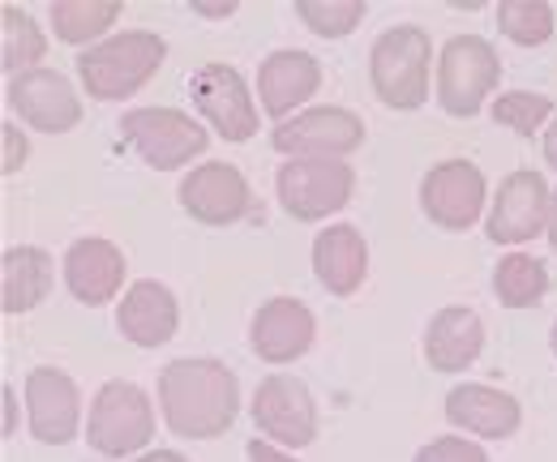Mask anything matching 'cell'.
Returning <instances> with one entry per match:
<instances>
[{"label": "cell", "instance_id": "1", "mask_svg": "<svg viewBox=\"0 0 557 462\" xmlns=\"http://www.w3.org/2000/svg\"><path fill=\"white\" fill-rule=\"evenodd\" d=\"M154 390H159V407H163V424L185 441L223 437L240 411L236 373L210 355H189V360L163 364Z\"/></svg>", "mask_w": 557, "mask_h": 462}, {"label": "cell", "instance_id": "2", "mask_svg": "<svg viewBox=\"0 0 557 462\" xmlns=\"http://www.w3.org/2000/svg\"><path fill=\"white\" fill-rule=\"evenodd\" d=\"M168 43L154 30H116L112 39L77 52V77L90 99H129L163 68Z\"/></svg>", "mask_w": 557, "mask_h": 462}, {"label": "cell", "instance_id": "3", "mask_svg": "<svg viewBox=\"0 0 557 462\" xmlns=\"http://www.w3.org/2000/svg\"><path fill=\"white\" fill-rule=\"evenodd\" d=\"M429 57H433V43L420 26L382 30L369 52V77L377 99L395 112H417L429 95Z\"/></svg>", "mask_w": 557, "mask_h": 462}, {"label": "cell", "instance_id": "4", "mask_svg": "<svg viewBox=\"0 0 557 462\" xmlns=\"http://www.w3.org/2000/svg\"><path fill=\"white\" fill-rule=\"evenodd\" d=\"M154 437L150 395L134 382H103L86 415V446L103 459H129Z\"/></svg>", "mask_w": 557, "mask_h": 462}, {"label": "cell", "instance_id": "5", "mask_svg": "<svg viewBox=\"0 0 557 462\" xmlns=\"http://www.w3.org/2000/svg\"><path fill=\"white\" fill-rule=\"evenodd\" d=\"M278 205L296 223H318L339 214L356 193V172L348 159H287L275 172Z\"/></svg>", "mask_w": 557, "mask_h": 462}, {"label": "cell", "instance_id": "6", "mask_svg": "<svg viewBox=\"0 0 557 462\" xmlns=\"http://www.w3.org/2000/svg\"><path fill=\"white\" fill-rule=\"evenodd\" d=\"M121 141L154 172H181L189 159L207 154L210 133L176 108H134L121 116Z\"/></svg>", "mask_w": 557, "mask_h": 462}, {"label": "cell", "instance_id": "7", "mask_svg": "<svg viewBox=\"0 0 557 462\" xmlns=\"http://www.w3.org/2000/svg\"><path fill=\"white\" fill-rule=\"evenodd\" d=\"M497 77H502V61H497L493 43L481 35H455V39H446V48L437 57V103L450 116L468 121L485 108Z\"/></svg>", "mask_w": 557, "mask_h": 462}, {"label": "cell", "instance_id": "8", "mask_svg": "<svg viewBox=\"0 0 557 462\" xmlns=\"http://www.w3.org/2000/svg\"><path fill=\"white\" fill-rule=\"evenodd\" d=\"M189 95H194V108L198 116L210 121V129L219 133L223 141L240 146L258 133V112H253V90L249 82L240 77V68L223 65V61H210L189 77Z\"/></svg>", "mask_w": 557, "mask_h": 462}, {"label": "cell", "instance_id": "9", "mask_svg": "<svg viewBox=\"0 0 557 462\" xmlns=\"http://www.w3.org/2000/svg\"><path fill=\"white\" fill-rule=\"evenodd\" d=\"M485 198V172L468 159H446V163L429 167L420 180V210L429 214V223H437L446 232H468L472 223H481Z\"/></svg>", "mask_w": 557, "mask_h": 462}, {"label": "cell", "instance_id": "10", "mask_svg": "<svg viewBox=\"0 0 557 462\" xmlns=\"http://www.w3.org/2000/svg\"><path fill=\"white\" fill-rule=\"evenodd\" d=\"M253 424L283 450H305L318 437V402L305 382L275 373L253 390Z\"/></svg>", "mask_w": 557, "mask_h": 462}, {"label": "cell", "instance_id": "11", "mask_svg": "<svg viewBox=\"0 0 557 462\" xmlns=\"http://www.w3.org/2000/svg\"><path fill=\"white\" fill-rule=\"evenodd\" d=\"M360 141L364 125L348 108H309L271 133V146L292 159H348Z\"/></svg>", "mask_w": 557, "mask_h": 462}, {"label": "cell", "instance_id": "12", "mask_svg": "<svg viewBox=\"0 0 557 462\" xmlns=\"http://www.w3.org/2000/svg\"><path fill=\"white\" fill-rule=\"evenodd\" d=\"M549 223V185L541 172L523 167V172H510L502 185H497V198H493V210H488V240L493 245H528L545 232Z\"/></svg>", "mask_w": 557, "mask_h": 462}, {"label": "cell", "instance_id": "13", "mask_svg": "<svg viewBox=\"0 0 557 462\" xmlns=\"http://www.w3.org/2000/svg\"><path fill=\"white\" fill-rule=\"evenodd\" d=\"M9 108L39 133H70L82 121V99L57 68H30L9 77Z\"/></svg>", "mask_w": 557, "mask_h": 462}, {"label": "cell", "instance_id": "14", "mask_svg": "<svg viewBox=\"0 0 557 462\" xmlns=\"http://www.w3.org/2000/svg\"><path fill=\"white\" fill-rule=\"evenodd\" d=\"M181 205L189 218L207 223V227H227V223H240L253 205L249 193V180L240 167L232 163H198L185 185H181Z\"/></svg>", "mask_w": 557, "mask_h": 462}, {"label": "cell", "instance_id": "15", "mask_svg": "<svg viewBox=\"0 0 557 462\" xmlns=\"http://www.w3.org/2000/svg\"><path fill=\"white\" fill-rule=\"evenodd\" d=\"M313 338H318L313 309L305 300H296V296L267 300L253 313V326H249V347L267 364H292V360H300L313 347Z\"/></svg>", "mask_w": 557, "mask_h": 462}, {"label": "cell", "instance_id": "16", "mask_svg": "<svg viewBox=\"0 0 557 462\" xmlns=\"http://www.w3.org/2000/svg\"><path fill=\"white\" fill-rule=\"evenodd\" d=\"M26 411H30V433L44 446H65L82 428V395L61 369H30Z\"/></svg>", "mask_w": 557, "mask_h": 462}, {"label": "cell", "instance_id": "17", "mask_svg": "<svg viewBox=\"0 0 557 462\" xmlns=\"http://www.w3.org/2000/svg\"><path fill=\"white\" fill-rule=\"evenodd\" d=\"M65 283L77 304H112L125 287V253L103 236H82L65 253Z\"/></svg>", "mask_w": 557, "mask_h": 462}, {"label": "cell", "instance_id": "18", "mask_svg": "<svg viewBox=\"0 0 557 462\" xmlns=\"http://www.w3.org/2000/svg\"><path fill=\"white\" fill-rule=\"evenodd\" d=\"M485 351V322L468 304H446L424 326V360L433 373H463Z\"/></svg>", "mask_w": 557, "mask_h": 462}, {"label": "cell", "instance_id": "19", "mask_svg": "<svg viewBox=\"0 0 557 462\" xmlns=\"http://www.w3.org/2000/svg\"><path fill=\"white\" fill-rule=\"evenodd\" d=\"M318 86H322V61L309 57V52H296V48L271 52L258 68V99H262L267 116L278 125L292 121V112L305 99H313Z\"/></svg>", "mask_w": 557, "mask_h": 462}, {"label": "cell", "instance_id": "20", "mask_svg": "<svg viewBox=\"0 0 557 462\" xmlns=\"http://www.w3.org/2000/svg\"><path fill=\"white\" fill-rule=\"evenodd\" d=\"M176 326H181V304H176L172 287H163L154 278L134 283L116 304V330L134 347H163V342H172Z\"/></svg>", "mask_w": 557, "mask_h": 462}, {"label": "cell", "instance_id": "21", "mask_svg": "<svg viewBox=\"0 0 557 462\" xmlns=\"http://www.w3.org/2000/svg\"><path fill=\"white\" fill-rule=\"evenodd\" d=\"M446 420L455 428L488 437V441H506L523 424V407L506 390H493V386H481V382H463V386H455L446 395Z\"/></svg>", "mask_w": 557, "mask_h": 462}, {"label": "cell", "instance_id": "22", "mask_svg": "<svg viewBox=\"0 0 557 462\" xmlns=\"http://www.w3.org/2000/svg\"><path fill=\"white\" fill-rule=\"evenodd\" d=\"M313 274L331 296H356L369 274V245L351 223H331L313 240Z\"/></svg>", "mask_w": 557, "mask_h": 462}, {"label": "cell", "instance_id": "23", "mask_svg": "<svg viewBox=\"0 0 557 462\" xmlns=\"http://www.w3.org/2000/svg\"><path fill=\"white\" fill-rule=\"evenodd\" d=\"M0 270H4V283H0V309L9 317H22L30 309L44 304V296L52 291V258L35 245H13L4 249L0 258Z\"/></svg>", "mask_w": 557, "mask_h": 462}, {"label": "cell", "instance_id": "24", "mask_svg": "<svg viewBox=\"0 0 557 462\" xmlns=\"http://www.w3.org/2000/svg\"><path fill=\"white\" fill-rule=\"evenodd\" d=\"M121 0H52L48 4V17H52V30L61 43L82 48L90 39H99L116 17H121Z\"/></svg>", "mask_w": 557, "mask_h": 462}, {"label": "cell", "instance_id": "25", "mask_svg": "<svg viewBox=\"0 0 557 462\" xmlns=\"http://www.w3.org/2000/svg\"><path fill=\"white\" fill-rule=\"evenodd\" d=\"M549 291V270L541 258L528 253H506L502 262L493 265V296L506 309H536Z\"/></svg>", "mask_w": 557, "mask_h": 462}, {"label": "cell", "instance_id": "26", "mask_svg": "<svg viewBox=\"0 0 557 462\" xmlns=\"http://www.w3.org/2000/svg\"><path fill=\"white\" fill-rule=\"evenodd\" d=\"M0 26H4V73L17 77V73H30V65L48 52V39L39 30V22L17 9V4H4L0 9Z\"/></svg>", "mask_w": 557, "mask_h": 462}, {"label": "cell", "instance_id": "27", "mask_svg": "<svg viewBox=\"0 0 557 462\" xmlns=\"http://www.w3.org/2000/svg\"><path fill=\"white\" fill-rule=\"evenodd\" d=\"M497 30L519 48H541L554 39V4L545 0H502Z\"/></svg>", "mask_w": 557, "mask_h": 462}, {"label": "cell", "instance_id": "28", "mask_svg": "<svg viewBox=\"0 0 557 462\" xmlns=\"http://www.w3.org/2000/svg\"><path fill=\"white\" fill-rule=\"evenodd\" d=\"M296 17L322 39H344L364 22V0H296Z\"/></svg>", "mask_w": 557, "mask_h": 462}, {"label": "cell", "instance_id": "29", "mask_svg": "<svg viewBox=\"0 0 557 462\" xmlns=\"http://www.w3.org/2000/svg\"><path fill=\"white\" fill-rule=\"evenodd\" d=\"M554 116V99L549 95H528V90H506L493 99V121L506 125L510 133L519 137H532L541 129V121Z\"/></svg>", "mask_w": 557, "mask_h": 462}, {"label": "cell", "instance_id": "30", "mask_svg": "<svg viewBox=\"0 0 557 462\" xmlns=\"http://www.w3.org/2000/svg\"><path fill=\"white\" fill-rule=\"evenodd\" d=\"M412 462H488V454L463 437H433L429 446H420Z\"/></svg>", "mask_w": 557, "mask_h": 462}, {"label": "cell", "instance_id": "31", "mask_svg": "<svg viewBox=\"0 0 557 462\" xmlns=\"http://www.w3.org/2000/svg\"><path fill=\"white\" fill-rule=\"evenodd\" d=\"M22 163H26V137L13 125H4V176L22 172Z\"/></svg>", "mask_w": 557, "mask_h": 462}, {"label": "cell", "instance_id": "32", "mask_svg": "<svg viewBox=\"0 0 557 462\" xmlns=\"http://www.w3.org/2000/svg\"><path fill=\"white\" fill-rule=\"evenodd\" d=\"M245 454H249V462H296V459H287V450H278L275 441H267V437H262V441H249Z\"/></svg>", "mask_w": 557, "mask_h": 462}, {"label": "cell", "instance_id": "33", "mask_svg": "<svg viewBox=\"0 0 557 462\" xmlns=\"http://www.w3.org/2000/svg\"><path fill=\"white\" fill-rule=\"evenodd\" d=\"M194 9L198 13H207V17H227V13H236V4L227 0V4H202V0H194Z\"/></svg>", "mask_w": 557, "mask_h": 462}, {"label": "cell", "instance_id": "34", "mask_svg": "<svg viewBox=\"0 0 557 462\" xmlns=\"http://www.w3.org/2000/svg\"><path fill=\"white\" fill-rule=\"evenodd\" d=\"M545 236H549V245H554V253H557V189L549 193V223H545Z\"/></svg>", "mask_w": 557, "mask_h": 462}, {"label": "cell", "instance_id": "35", "mask_svg": "<svg viewBox=\"0 0 557 462\" xmlns=\"http://www.w3.org/2000/svg\"><path fill=\"white\" fill-rule=\"evenodd\" d=\"M134 462H189L185 454H176V450H150V454H141Z\"/></svg>", "mask_w": 557, "mask_h": 462}, {"label": "cell", "instance_id": "36", "mask_svg": "<svg viewBox=\"0 0 557 462\" xmlns=\"http://www.w3.org/2000/svg\"><path fill=\"white\" fill-rule=\"evenodd\" d=\"M13 424H17V407H13V390L4 386V433L13 437Z\"/></svg>", "mask_w": 557, "mask_h": 462}, {"label": "cell", "instance_id": "37", "mask_svg": "<svg viewBox=\"0 0 557 462\" xmlns=\"http://www.w3.org/2000/svg\"><path fill=\"white\" fill-rule=\"evenodd\" d=\"M545 159H549V167L557 172V116L554 125H549V133H545Z\"/></svg>", "mask_w": 557, "mask_h": 462}, {"label": "cell", "instance_id": "38", "mask_svg": "<svg viewBox=\"0 0 557 462\" xmlns=\"http://www.w3.org/2000/svg\"><path fill=\"white\" fill-rule=\"evenodd\" d=\"M549 347H554V355H557V322H554V330H549Z\"/></svg>", "mask_w": 557, "mask_h": 462}]
</instances>
